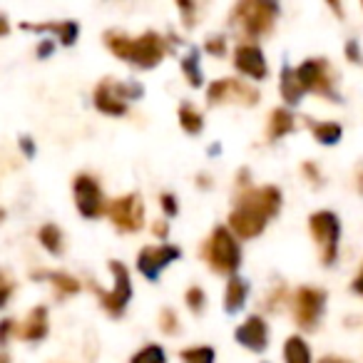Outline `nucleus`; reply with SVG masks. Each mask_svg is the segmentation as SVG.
Segmentation results:
<instances>
[{
    "label": "nucleus",
    "mask_w": 363,
    "mask_h": 363,
    "mask_svg": "<svg viewBox=\"0 0 363 363\" xmlns=\"http://www.w3.org/2000/svg\"><path fill=\"white\" fill-rule=\"evenodd\" d=\"M162 207H164V212L169 214V217H174L177 214V202L172 194H162Z\"/></svg>",
    "instance_id": "nucleus-34"
},
{
    "label": "nucleus",
    "mask_w": 363,
    "mask_h": 363,
    "mask_svg": "<svg viewBox=\"0 0 363 363\" xmlns=\"http://www.w3.org/2000/svg\"><path fill=\"white\" fill-rule=\"evenodd\" d=\"M48 333V308L35 306L28 316V321L23 326H18V336L26 338V341H40Z\"/></svg>",
    "instance_id": "nucleus-16"
},
{
    "label": "nucleus",
    "mask_w": 363,
    "mask_h": 363,
    "mask_svg": "<svg viewBox=\"0 0 363 363\" xmlns=\"http://www.w3.org/2000/svg\"><path fill=\"white\" fill-rule=\"evenodd\" d=\"M356 184H358V192L363 194V164H358L356 169Z\"/></svg>",
    "instance_id": "nucleus-41"
},
{
    "label": "nucleus",
    "mask_w": 363,
    "mask_h": 363,
    "mask_svg": "<svg viewBox=\"0 0 363 363\" xmlns=\"http://www.w3.org/2000/svg\"><path fill=\"white\" fill-rule=\"evenodd\" d=\"M291 130H294V115L291 112L284 110V107L274 110L272 117H269V140H279V137L289 135Z\"/></svg>",
    "instance_id": "nucleus-19"
},
{
    "label": "nucleus",
    "mask_w": 363,
    "mask_h": 363,
    "mask_svg": "<svg viewBox=\"0 0 363 363\" xmlns=\"http://www.w3.org/2000/svg\"><path fill=\"white\" fill-rule=\"evenodd\" d=\"M11 291H13V284L11 279H3V294H0V303H8V298H11Z\"/></svg>",
    "instance_id": "nucleus-35"
},
{
    "label": "nucleus",
    "mask_w": 363,
    "mask_h": 363,
    "mask_svg": "<svg viewBox=\"0 0 363 363\" xmlns=\"http://www.w3.org/2000/svg\"><path fill=\"white\" fill-rule=\"evenodd\" d=\"M21 147H23V152H26L28 157H33V152H35V147H33V140H30V137H23V140H21Z\"/></svg>",
    "instance_id": "nucleus-38"
},
{
    "label": "nucleus",
    "mask_w": 363,
    "mask_h": 363,
    "mask_svg": "<svg viewBox=\"0 0 363 363\" xmlns=\"http://www.w3.org/2000/svg\"><path fill=\"white\" fill-rule=\"evenodd\" d=\"M177 326H179V321H177L174 311H172V308H164V311L160 313V328L164 333H174Z\"/></svg>",
    "instance_id": "nucleus-30"
},
{
    "label": "nucleus",
    "mask_w": 363,
    "mask_h": 363,
    "mask_svg": "<svg viewBox=\"0 0 363 363\" xmlns=\"http://www.w3.org/2000/svg\"><path fill=\"white\" fill-rule=\"evenodd\" d=\"M179 125L184 127L189 135H197V132H202V127H204L202 112H197L192 105H184L179 110Z\"/></svg>",
    "instance_id": "nucleus-26"
},
{
    "label": "nucleus",
    "mask_w": 363,
    "mask_h": 363,
    "mask_svg": "<svg viewBox=\"0 0 363 363\" xmlns=\"http://www.w3.org/2000/svg\"><path fill=\"white\" fill-rule=\"evenodd\" d=\"M204 257H207L209 267L219 274H234L239 269V262H242L237 239L224 227H217L212 232L207 247H204Z\"/></svg>",
    "instance_id": "nucleus-4"
},
{
    "label": "nucleus",
    "mask_w": 363,
    "mask_h": 363,
    "mask_svg": "<svg viewBox=\"0 0 363 363\" xmlns=\"http://www.w3.org/2000/svg\"><path fill=\"white\" fill-rule=\"evenodd\" d=\"M207 50L212 52V55H224V50H227V43H224V38H209Z\"/></svg>",
    "instance_id": "nucleus-31"
},
{
    "label": "nucleus",
    "mask_w": 363,
    "mask_h": 363,
    "mask_svg": "<svg viewBox=\"0 0 363 363\" xmlns=\"http://www.w3.org/2000/svg\"><path fill=\"white\" fill-rule=\"evenodd\" d=\"M142 95V85H127V82L102 80L95 87V107L105 115H125L127 100Z\"/></svg>",
    "instance_id": "nucleus-5"
},
{
    "label": "nucleus",
    "mask_w": 363,
    "mask_h": 363,
    "mask_svg": "<svg viewBox=\"0 0 363 363\" xmlns=\"http://www.w3.org/2000/svg\"><path fill=\"white\" fill-rule=\"evenodd\" d=\"M11 328H13V321L11 318H6V321H3V328H0V338H3V343L11 338Z\"/></svg>",
    "instance_id": "nucleus-37"
},
{
    "label": "nucleus",
    "mask_w": 363,
    "mask_h": 363,
    "mask_svg": "<svg viewBox=\"0 0 363 363\" xmlns=\"http://www.w3.org/2000/svg\"><path fill=\"white\" fill-rule=\"evenodd\" d=\"M308 127H311L313 137H316L321 145H336V142L341 140V135H343L341 125H336V122H321V125H316V122H308Z\"/></svg>",
    "instance_id": "nucleus-22"
},
{
    "label": "nucleus",
    "mask_w": 363,
    "mask_h": 363,
    "mask_svg": "<svg viewBox=\"0 0 363 363\" xmlns=\"http://www.w3.org/2000/svg\"><path fill=\"white\" fill-rule=\"evenodd\" d=\"M308 224H311L313 239H316V244L321 247L323 264H333V259H336V249H338V234H341L336 214L313 212L311 219H308Z\"/></svg>",
    "instance_id": "nucleus-6"
},
{
    "label": "nucleus",
    "mask_w": 363,
    "mask_h": 363,
    "mask_svg": "<svg viewBox=\"0 0 363 363\" xmlns=\"http://www.w3.org/2000/svg\"><path fill=\"white\" fill-rule=\"evenodd\" d=\"M110 272H112V277H115V286H112V291H102V289H97V294H100V301H102V306L107 308V313H112V316H122V311L127 308V301H130V296H132L130 272H127V267L120 262H110Z\"/></svg>",
    "instance_id": "nucleus-8"
},
{
    "label": "nucleus",
    "mask_w": 363,
    "mask_h": 363,
    "mask_svg": "<svg viewBox=\"0 0 363 363\" xmlns=\"http://www.w3.org/2000/svg\"><path fill=\"white\" fill-rule=\"evenodd\" d=\"M277 16H279L277 3H269V0H247V3L234 6L232 23L234 26H242V30L247 33V35L257 38L272 30Z\"/></svg>",
    "instance_id": "nucleus-3"
},
{
    "label": "nucleus",
    "mask_w": 363,
    "mask_h": 363,
    "mask_svg": "<svg viewBox=\"0 0 363 363\" xmlns=\"http://www.w3.org/2000/svg\"><path fill=\"white\" fill-rule=\"evenodd\" d=\"M187 306L192 308L194 313H199L204 308V291L199 286H192L187 291Z\"/></svg>",
    "instance_id": "nucleus-29"
},
{
    "label": "nucleus",
    "mask_w": 363,
    "mask_h": 363,
    "mask_svg": "<svg viewBox=\"0 0 363 363\" xmlns=\"http://www.w3.org/2000/svg\"><path fill=\"white\" fill-rule=\"evenodd\" d=\"M298 80L306 90L318 92V95H326L331 100H338L336 90H333V75L328 70L326 60H306L301 67H296Z\"/></svg>",
    "instance_id": "nucleus-11"
},
{
    "label": "nucleus",
    "mask_w": 363,
    "mask_h": 363,
    "mask_svg": "<svg viewBox=\"0 0 363 363\" xmlns=\"http://www.w3.org/2000/svg\"><path fill=\"white\" fill-rule=\"evenodd\" d=\"M234 65H237V70H242L244 75L254 77V80H264L269 72L264 52L257 45H239L237 52H234Z\"/></svg>",
    "instance_id": "nucleus-14"
},
{
    "label": "nucleus",
    "mask_w": 363,
    "mask_h": 363,
    "mask_svg": "<svg viewBox=\"0 0 363 363\" xmlns=\"http://www.w3.org/2000/svg\"><path fill=\"white\" fill-rule=\"evenodd\" d=\"M38 239H40V244L50 254H60L62 252V234H60V229H57L55 224H45V227L40 229V234H38Z\"/></svg>",
    "instance_id": "nucleus-24"
},
{
    "label": "nucleus",
    "mask_w": 363,
    "mask_h": 363,
    "mask_svg": "<svg viewBox=\"0 0 363 363\" xmlns=\"http://www.w3.org/2000/svg\"><path fill=\"white\" fill-rule=\"evenodd\" d=\"M346 55H348V60H351V62H363V60H361V50H358L356 40H348V45H346Z\"/></svg>",
    "instance_id": "nucleus-33"
},
{
    "label": "nucleus",
    "mask_w": 363,
    "mask_h": 363,
    "mask_svg": "<svg viewBox=\"0 0 363 363\" xmlns=\"http://www.w3.org/2000/svg\"><path fill=\"white\" fill-rule=\"evenodd\" d=\"M284 358L286 363H311V351L298 336L286 338V346H284Z\"/></svg>",
    "instance_id": "nucleus-21"
},
{
    "label": "nucleus",
    "mask_w": 363,
    "mask_h": 363,
    "mask_svg": "<svg viewBox=\"0 0 363 363\" xmlns=\"http://www.w3.org/2000/svg\"><path fill=\"white\" fill-rule=\"evenodd\" d=\"M132 363H167L164 348L162 346H145L132 356Z\"/></svg>",
    "instance_id": "nucleus-28"
},
{
    "label": "nucleus",
    "mask_w": 363,
    "mask_h": 363,
    "mask_svg": "<svg viewBox=\"0 0 363 363\" xmlns=\"http://www.w3.org/2000/svg\"><path fill=\"white\" fill-rule=\"evenodd\" d=\"M182 70H184V75H187V80H189V85L192 87H199L202 85V70H199V50L197 48H192L189 50V55L182 60Z\"/></svg>",
    "instance_id": "nucleus-23"
},
{
    "label": "nucleus",
    "mask_w": 363,
    "mask_h": 363,
    "mask_svg": "<svg viewBox=\"0 0 363 363\" xmlns=\"http://www.w3.org/2000/svg\"><path fill=\"white\" fill-rule=\"evenodd\" d=\"M107 217L120 232H137L145 224V204L140 194H127L107 207Z\"/></svg>",
    "instance_id": "nucleus-7"
},
{
    "label": "nucleus",
    "mask_w": 363,
    "mask_h": 363,
    "mask_svg": "<svg viewBox=\"0 0 363 363\" xmlns=\"http://www.w3.org/2000/svg\"><path fill=\"white\" fill-rule=\"evenodd\" d=\"M281 207V192L277 187H259L249 189L239 197L237 209L229 217V227L237 237L252 239L259 232H264L267 222Z\"/></svg>",
    "instance_id": "nucleus-1"
},
{
    "label": "nucleus",
    "mask_w": 363,
    "mask_h": 363,
    "mask_svg": "<svg viewBox=\"0 0 363 363\" xmlns=\"http://www.w3.org/2000/svg\"><path fill=\"white\" fill-rule=\"evenodd\" d=\"M323 301H326V294H323L321 289L303 286L296 291V298H294V316H296V323L303 331L316 328L318 316H321V311H323Z\"/></svg>",
    "instance_id": "nucleus-9"
},
{
    "label": "nucleus",
    "mask_w": 363,
    "mask_h": 363,
    "mask_svg": "<svg viewBox=\"0 0 363 363\" xmlns=\"http://www.w3.org/2000/svg\"><path fill=\"white\" fill-rule=\"evenodd\" d=\"M182 361L184 363H214V351L209 346H194L182 351Z\"/></svg>",
    "instance_id": "nucleus-27"
},
{
    "label": "nucleus",
    "mask_w": 363,
    "mask_h": 363,
    "mask_svg": "<svg viewBox=\"0 0 363 363\" xmlns=\"http://www.w3.org/2000/svg\"><path fill=\"white\" fill-rule=\"evenodd\" d=\"M247 291H249V286H247V281H244V279H239V277L229 279L227 298H224V306H227L229 313L239 311V308L244 306V301H247Z\"/></svg>",
    "instance_id": "nucleus-20"
},
{
    "label": "nucleus",
    "mask_w": 363,
    "mask_h": 363,
    "mask_svg": "<svg viewBox=\"0 0 363 363\" xmlns=\"http://www.w3.org/2000/svg\"><path fill=\"white\" fill-rule=\"evenodd\" d=\"M43 277L50 279L52 286H55L60 294H77L80 291V281L72 279L70 274H65V272H43Z\"/></svg>",
    "instance_id": "nucleus-25"
},
{
    "label": "nucleus",
    "mask_w": 363,
    "mask_h": 363,
    "mask_svg": "<svg viewBox=\"0 0 363 363\" xmlns=\"http://www.w3.org/2000/svg\"><path fill=\"white\" fill-rule=\"evenodd\" d=\"M207 100L212 102V105H217V102H242V105L252 107L259 102V92L254 90L252 85H247V82L224 77V80H217L209 87Z\"/></svg>",
    "instance_id": "nucleus-10"
},
{
    "label": "nucleus",
    "mask_w": 363,
    "mask_h": 363,
    "mask_svg": "<svg viewBox=\"0 0 363 363\" xmlns=\"http://www.w3.org/2000/svg\"><path fill=\"white\" fill-rule=\"evenodd\" d=\"M303 92H306V87H303L301 80H298V72L294 70V67H284V70H281V95H284V100H286L289 105H298V100H301Z\"/></svg>",
    "instance_id": "nucleus-18"
},
{
    "label": "nucleus",
    "mask_w": 363,
    "mask_h": 363,
    "mask_svg": "<svg viewBox=\"0 0 363 363\" xmlns=\"http://www.w3.org/2000/svg\"><path fill=\"white\" fill-rule=\"evenodd\" d=\"M234 336H237V341L242 343V346L252 348V351H264L269 343V328H267V323H264V318L249 316L247 321L237 328Z\"/></svg>",
    "instance_id": "nucleus-15"
},
{
    "label": "nucleus",
    "mask_w": 363,
    "mask_h": 363,
    "mask_svg": "<svg viewBox=\"0 0 363 363\" xmlns=\"http://www.w3.org/2000/svg\"><path fill=\"white\" fill-rule=\"evenodd\" d=\"M105 43L120 60H130L137 67H155L167 55V40L152 30L140 38H130L120 30H107Z\"/></svg>",
    "instance_id": "nucleus-2"
},
{
    "label": "nucleus",
    "mask_w": 363,
    "mask_h": 363,
    "mask_svg": "<svg viewBox=\"0 0 363 363\" xmlns=\"http://www.w3.org/2000/svg\"><path fill=\"white\" fill-rule=\"evenodd\" d=\"M50 52H52V43L50 40H45L40 48H38V55H40V57H48Z\"/></svg>",
    "instance_id": "nucleus-40"
},
{
    "label": "nucleus",
    "mask_w": 363,
    "mask_h": 363,
    "mask_svg": "<svg viewBox=\"0 0 363 363\" xmlns=\"http://www.w3.org/2000/svg\"><path fill=\"white\" fill-rule=\"evenodd\" d=\"M177 8H179V11L187 13V18H184V23H187V26H194V11H197V6H192V3H177Z\"/></svg>",
    "instance_id": "nucleus-32"
},
{
    "label": "nucleus",
    "mask_w": 363,
    "mask_h": 363,
    "mask_svg": "<svg viewBox=\"0 0 363 363\" xmlns=\"http://www.w3.org/2000/svg\"><path fill=\"white\" fill-rule=\"evenodd\" d=\"M303 174H306L311 182H318V169L311 164V162H306V164H303Z\"/></svg>",
    "instance_id": "nucleus-36"
},
{
    "label": "nucleus",
    "mask_w": 363,
    "mask_h": 363,
    "mask_svg": "<svg viewBox=\"0 0 363 363\" xmlns=\"http://www.w3.org/2000/svg\"><path fill=\"white\" fill-rule=\"evenodd\" d=\"M155 234H160V237H167V224L164 222H157L155 224Z\"/></svg>",
    "instance_id": "nucleus-42"
},
{
    "label": "nucleus",
    "mask_w": 363,
    "mask_h": 363,
    "mask_svg": "<svg viewBox=\"0 0 363 363\" xmlns=\"http://www.w3.org/2000/svg\"><path fill=\"white\" fill-rule=\"evenodd\" d=\"M353 291L363 294V267H361V272L356 274V279H353Z\"/></svg>",
    "instance_id": "nucleus-39"
},
{
    "label": "nucleus",
    "mask_w": 363,
    "mask_h": 363,
    "mask_svg": "<svg viewBox=\"0 0 363 363\" xmlns=\"http://www.w3.org/2000/svg\"><path fill=\"white\" fill-rule=\"evenodd\" d=\"M26 30H35V33H55L62 40V45H72L77 38V23L65 21V23H43V26H23Z\"/></svg>",
    "instance_id": "nucleus-17"
},
{
    "label": "nucleus",
    "mask_w": 363,
    "mask_h": 363,
    "mask_svg": "<svg viewBox=\"0 0 363 363\" xmlns=\"http://www.w3.org/2000/svg\"><path fill=\"white\" fill-rule=\"evenodd\" d=\"M321 363H346V361H341V358H331V356H328V358H323Z\"/></svg>",
    "instance_id": "nucleus-43"
},
{
    "label": "nucleus",
    "mask_w": 363,
    "mask_h": 363,
    "mask_svg": "<svg viewBox=\"0 0 363 363\" xmlns=\"http://www.w3.org/2000/svg\"><path fill=\"white\" fill-rule=\"evenodd\" d=\"M179 257H182V252L177 247H172V244H162V247H145L140 252V257H137V269L145 274V279L157 281L162 269Z\"/></svg>",
    "instance_id": "nucleus-12"
},
{
    "label": "nucleus",
    "mask_w": 363,
    "mask_h": 363,
    "mask_svg": "<svg viewBox=\"0 0 363 363\" xmlns=\"http://www.w3.org/2000/svg\"><path fill=\"white\" fill-rule=\"evenodd\" d=\"M75 204L80 209L82 217L87 219H95L97 214L102 212V189L90 174H77L75 177Z\"/></svg>",
    "instance_id": "nucleus-13"
}]
</instances>
